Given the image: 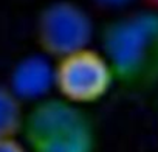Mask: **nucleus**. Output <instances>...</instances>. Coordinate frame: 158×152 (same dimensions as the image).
Returning a JSON list of instances; mask_svg holds the SVG:
<instances>
[{
    "mask_svg": "<svg viewBox=\"0 0 158 152\" xmlns=\"http://www.w3.org/2000/svg\"><path fill=\"white\" fill-rule=\"evenodd\" d=\"M23 127V118L17 95L0 86V138L16 137Z\"/></svg>",
    "mask_w": 158,
    "mask_h": 152,
    "instance_id": "423d86ee",
    "label": "nucleus"
},
{
    "mask_svg": "<svg viewBox=\"0 0 158 152\" xmlns=\"http://www.w3.org/2000/svg\"><path fill=\"white\" fill-rule=\"evenodd\" d=\"M106 57L115 76L149 82L158 76V16L136 14L115 22L104 33Z\"/></svg>",
    "mask_w": 158,
    "mask_h": 152,
    "instance_id": "f257e3e1",
    "label": "nucleus"
},
{
    "mask_svg": "<svg viewBox=\"0 0 158 152\" xmlns=\"http://www.w3.org/2000/svg\"><path fill=\"white\" fill-rule=\"evenodd\" d=\"M30 152H92L93 129L79 107L65 99L40 103L23 123Z\"/></svg>",
    "mask_w": 158,
    "mask_h": 152,
    "instance_id": "f03ea898",
    "label": "nucleus"
},
{
    "mask_svg": "<svg viewBox=\"0 0 158 152\" xmlns=\"http://www.w3.org/2000/svg\"><path fill=\"white\" fill-rule=\"evenodd\" d=\"M149 2H150L153 6H156V8H158V0H149Z\"/></svg>",
    "mask_w": 158,
    "mask_h": 152,
    "instance_id": "1a4fd4ad",
    "label": "nucleus"
},
{
    "mask_svg": "<svg viewBox=\"0 0 158 152\" xmlns=\"http://www.w3.org/2000/svg\"><path fill=\"white\" fill-rule=\"evenodd\" d=\"M51 86H56V67L39 56L22 61L13 73L11 90L19 99L40 98Z\"/></svg>",
    "mask_w": 158,
    "mask_h": 152,
    "instance_id": "39448f33",
    "label": "nucleus"
},
{
    "mask_svg": "<svg viewBox=\"0 0 158 152\" xmlns=\"http://www.w3.org/2000/svg\"><path fill=\"white\" fill-rule=\"evenodd\" d=\"M92 33V20L85 11L68 2L48 6L42 13L37 25L40 45L59 59L85 50Z\"/></svg>",
    "mask_w": 158,
    "mask_h": 152,
    "instance_id": "20e7f679",
    "label": "nucleus"
},
{
    "mask_svg": "<svg viewBox=\"0 0 158 152\" xmlns=\"http://www.w3.org/2000/svg\"><path fill=\"white\" fill-rule=\"evenodd\" d=\"M115 78L109 59L90 48L59 59L56 65V87L65 101L90 104L102 98Z\"/></svg>",
    "mask_w": 158,
    "mask_h": 152,
    "instance_id": "7ed1b4c3",
    "label": "nucleus"
},
{
    "mask_svg": "<svg viewBox=\"0 0 158 152\" xmlns=\"http://www.w3.org/2000/svg\"><path fill=\"white\" fill-rule=\"evenodd\" d=\"M0 152H30L28 146L20 143L16 137L0 138Z\"/></svg>",
    "mask_w": 158,
    "mask_h": 152,
    "instance_id": "0eeeda50",
    "label": "nucleus"
},
{
    "mask_svg": "<svg viewBox=\"0 0 158 152\" xmlns=\"http://www.w3.org/2000/svg\"><path fill=\"white\" fill-rule=\"evenodd\" d=\"M101 5H106V6H121V5H126L129 3L130 0H96Z\"/></svg>",
    "mask_w": 158,
    "mask_h": 152,
    "instance_id": "6e6552de",
    "label": "nucleus"
}]
</instances>
